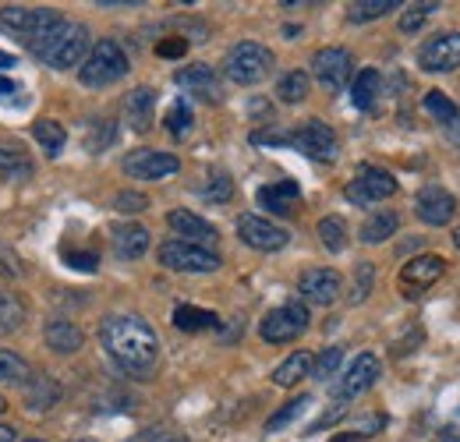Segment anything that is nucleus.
I'll return each instance as SVG.
<instances>
[{
    "label": "nucleus",
    "instance_id": "1",
    "mask_svg": "<svg viewBox=\"0 0 460 442\" xmlns=\"http://www.w3.org/2000/svg\"><path fill=\"white\" fill-rule=\"evenodd\" d=\"M100 343L131 379H149L160 365V336L142 315H107L100 323Z\"/></svg>",
    "mask_w": 460,
    "mask_h": 442
},
{
    "label": "nucleus",
    "instance_id": "2",
    "mask_svg": "<svg viewBox=\"0 0 460 442\" xmlns=\"http://www.w3.org/2000/svg\"><path fill=\"white\" fill-rule=\"evenodd\" d=\"M32 54L40 57L43 64L67 71V67H78L85 57H89V29L82 22H64L50 25L36 43H32Z\"/></svg>",
    "mask_w": 460,
    "mask_h": 442
},
{
    "label": "nucleus",
    "instance_id": "3",
    "mask_svg": "<svg viewBox=\"0 0 460 442\" xmlns=\"http://www.w3.org/2000/svg\"><path fill=\"white\" fill-rule=\"evenodd\" d=\"M124 75H128V54L117 40H100L78 67V78L89 89H107V85L120 82Z\"/></svg>",
    "mask_w": 460,
    "mask_h": 442
},
{
    "label": "nucleus",
    "instance_id": "4",
    "mask_svg": "<svg viewBox=\"0 0 460 442\" xmlns=\"http://www.w3.org/2000/svg\"><path fill=\"white\" fill-rule=\"evenodd\" d=\"M270 71H273V50L252 40L230 47V54L224 57V75L234 85H259Z\"/></svg>",
    "mask_w": 460,
    "mask_h": 442
},
{
    "label": "nucleus",
    "instance_id": "5",
    "mask_svg": "<svg viewBox=\"0 0 460 442\" xmlns=\"http://www.w3.org/2000/svg\"><path fill=\"white\" fill-rule=\"evenodd\" d=\"M290 135V149H297V153H305L308 160H315V164H333L337 156H341V142H337V131L326 124V120H305V124H297Z\"/></svg>",
    "mask_w": 460,
    "mask_h": 442
},
{
    "label": "nucleus",
    "instance_id": "6",
    "mask_svg": "<svg viewBox=\"0 0 460 442\" xmlns=\"http://www.w3.org/2000/svg\"><path fill=\"white\" fill-rule=\"evenodd\" d=\"M60 14L54 7H22V4H4L0 7V29L25 36L29 43H36L50 25H58Z\"/></svg>",
    "mask_w": 460,
    "mask_h": 442
},
{
    "label": "nucleus",
    "instance_id": "7",
    "mask_svg": "<svg viewBox=\"0 0 460 442\" xmlns=\"http://www.w3.org/2000/svg\"><path fill=\"white\" fill-rule=\"evenodd\" d=\"M344 195H347V202H354V206L365 209V206H376V202L397 195V181H394V173L383 170V166H361V170L347 181Z\"/></svg>",
    "mask_w": 460,
    "mask_h": 442
},
{
    "label": "nucleus",
    "instance_id": "8",
    "mask_svg": "<svg viewBox=\"0 0 460 442\" xmlns=\"http://www.w3.org/2000/svg\"><path fill=\"white\" fill-rule=\"evenodd\" d=\"M308 323H312L308 305L290 301V305H280V308L266 312V319L259 323V332H262L266 343H290V340H297L301 332L308 330Z\"/></svg>",
    "mask_w": 460,
    "mask_h": 442
},
{
    "label": "nucleus",
    "instance_id": "9",
    "mask_svg": "<svg viewBox=\"0 0 460 442\" xmlns=\"http://www.w3.org/2000/svg\"><path fill=\"white\" fill-rule=\"evenodd\" d=\"M160 262L173 273H217L220 270V255L213 248L188 244V241H167L160 248Z\"/></svg>",
    "mask_w": 460,
    "mask_h": 442
},
{
    "label": "nucleus",
    "instance_id": "10",
    "mask_svg": "<svg viewBox=\"0 0 460 442\" xmlns=\"http://www.w3.org/2000/svg\"><path fill=\"white\" fill-rule=\"evenodd\" d=\"M418 67L429 75H447L460 67V32H436L418 47Z\"/></svg>",
    "mask_w": 460,
    "mask_h": 442
},
{
    "label": "nucleus",
    "instance_id": "11",
    "mask_svg": "<svg viewBox=\"0 0 460 442\" xmlns=\"http://www.w3.org/2000/svg\"><path fill=\"white\" fill-rule=\"evenodd\" d=\"M312 75L326 93H341L354 75V57L344 47H323L312 57Z\"/></svg>",
    "mask_w": 460,
    "mask_h": 442
},
{
    "label": "nucleus",
    "instance_id": "12",
    "mask_svg": "<svg viewBox=\"0 0 460 442\" xmlns=\"http://www.w3.org/2000/svg\"><path fill=\"white\" fill-rule=\"evenodd\" d=\"M181 170V160L173 153H160V149H135L124 156V173L135 181H164Z\"/></svg>",
    "mask_w": 460,
    "mask_h": 442
},
{
    "label": "nucleus",
    "instance_id": "13",
    "mask_svg": "<svg viewBox=\"0 0 460 442\" xmlns=\"http://www.w3.org/2000/svg\"><path fill=\"white\" fill-rule=\"evenodd\" d=\"M237 237H241L248 248H255V252H280V248L290 244V234L284 226L262 220V217H255V213H244V217L237 220Z\"/></svg>",
    "mask_w": 460,
    "mask_h": 442
},
{
    "label": "nucleus",
    "instance_id": "14",
    "mask_svg": "<svg viewBox=\"0 0 460 442\" xmlns=\"http://www.w3.org/2000/svg\"><path fill=\"white\" fill-rule=\"evenodd\" d=\"M447 273V259L443 255H418L411 259L407 266L401 270V290L403 297H421V290H429L436 279H443Z\"/></svg>",
    "mask_w": 460,
    "mask_h": 442
},
{
    "label": "nucleus",
    "instance_id": "15",
    "mask_svg": "<svg viewBox=\"0 0 460 442\" xmlns=\"http://www.w3.org/2000/svg\"><path fill=\"white\" fill-rule=\"evenodd\" d=\"M383 376V365H379V358L376 354H358L350 365H347V372L341 376V383H337V396L341 400H354V396H361V393H368V389L376 386V379Z\"/></svg>",
    "mask_w": 460,
    "mask_h": 442
},
{
    "label": "nucleus",
    "instance_id": "16",
    "mask_svg": "<svg viewBox=\"0 0 460 442\" xmlns=\"http://www.w3.org/2000/svg\"><path fill=\"white\" fill-rule=\"evenodd\" d=\"M414 213L418 220L429 223V226H447L457 213V199L443 188V184H425L414 199Z\"/></svg>",
    "mask_w": 460,
    "mask_h": 442
},
{
    "label": "nucleus",
    "instance_id": "17",
    "mask_svg": "<svg viewBox=\"0 0 460 442\" xmlns=\"http://www.w3.org/2000/svg\"><path fill=\"white\" fill-rule=\"evenodd\" d=\"M297 290H301V297L308 305L326 308V305H333L341 297L344 279H341L337 270H308V273H301V279H297Z\"/></svg>",
    "mask_w": 460,
    "mask_h": 442
},
{
    "label": "nucleus",
    "instance_id": "18",
    "mask_svg": "<svg viewBox=\"0 0 460 442\" xmlns=\"http://www.w3.org/2000/svg\"><path fill=\"white\" fill-rule=\"evenodd\" d=\"M188 96H199L206 103H220L224 100V89H220V75L209 67V64H191V67H181L177 78H173Z\"/></svg>",
    "mask_w": 460,
    "mask_h": 442
},
{
    "label": "nucleus",
    "instance_id": "19",
    "mask_svg": "<svg viewBox=\"0 0 460 442\" xmlns=\"http://www.w3.org/2000/svg\"><path fill=\"white\" fill-rule=\"evenodd\" d=\"M167 226H171L181 241H188V244H202V248L213 244V241L220 237V230H217L213 223L202 220V217L191 213V209H171V213H167Z\"/></svg>",
    "mask_w": 460,
    "mask_h": 442
},
{
    "label": "nucleus",
    "instance_id": "20",
    "mask_svg": "<svg viewBox=\"0 0 460 442\" xmlns=\"http://www.w3.org/2000/svg\"><path fill=\"white\" fill-rule=\"evenodd\" d=\"M111 241H114V255L124 262H135L149 252V230L142 223H114Z\"/></svg>",
    "mask_w": 460,
    "mask_h": 442
},
{
    "label": "nucleus",
    "instance_id": "21",
    "mask_svg": "<svg viewBox=\"0 0 460 442\" xmlns=\"http://www.w3.org/2000/svg\"><path fill=\"white\" fill-rule=\"evenodd\" d=\"M297 199H301L297 181H277V184L259 188V206L270 209V213H277V217H290L294 206H297Z\"/></svg>",
    "mask_w": 460,
    "mask_h": 442
},
{
    "label": "nucleus",
    "instance_id": "22",
    "mask_svg": "<svg viewBox=\"0 0 460 442\" xmlns=\"http://www.w3.org/2000/svg\"><path fill=\"white\" fill-rule=\"evenodd\" d=\"M153 113H156V93L153 89H135V93H128V100H124V117H128V124H131V131H149L153 128Z\"/></svg>",
    "mask_w": 460,
    "mask_h": 442
},
{
    "label": "nucleus",
    "instance_id": "23",
    "mask_svg": "<svg viewBox=\"0 0 460 442\" xmlns=\"http://www.w3.org/2000/svg\"><path fill=\"white\" fill-rule=\"evenodd\" d=\"M43 340H47V347H50L54 354H75V350H82V343H85L82 330H78L71 319H54V323H47Z\"/></svg>",
    "mask_w": 460,
    "mask_h": 442
},
{
    "label": "nucleus",
    "instance_id": "24",
    "mask_svg": "<svg viewBox=\"0 0 460 442\" xmlns=\"http://www.w3.org/2000/svg\"><path fill=\"white\" fill-rule=\"evenodd\" d=\"M60 400V383L58 379H50V376H29L25 379V407L29 411H50V407H58Z\"/></svg>",
    "mask_w": 460,
    "mask_h": 442
},
{
    "label": "nucleus",
    "instance_id": "25",
    "mask_svg": "<svg viewBox=\"0 0 460 442\" xmlns=\"http://www.w3.org/2000/svg\"><path fill=\"white\" fill-rule=\"evenodd\" d=\"M379 93H383V75L376 67H365V71L354 75V82H350V103L358 110H372L376 100H379Z\"/></svg>",
    "mask_w": 460,
    "mask_h": 442
},
{
    "label": "nucleus",
    "instance_id": "26",
    "mask_svg": "<svg viewBox=\"0 0 460 442\" xmlns=\"http://www.w3.org/2000/svg\"><path fill=\"white\" fill-rule=\"evenodd\" d=\"M173 326L181 332H206L220 326V315L209 308H195V305H177L173 308Z\"/></svg>",
    "mask_w": 460,
    "mask_h": 442
},
{
    "label": "nucleus",
    "instance_id": "27",
    "mask_svg": "<svg viewBox=\"0 0 460 442\" xmlns=\"http://www.w3.org/2000/svg\"><path fill=\"white\" fill-rule=\"evenodd\" d=\"M397 230H401V217H397L394 209H379V213H372L368 220L361 223V241H365V244H383V241H390Z\"/></svg>",
    "mask_w": 460,
    "mask_h": 442
},
{
    "label": "nucleus",
    "instance_id": "28",
    "mask_svg": "<svg viewBox=\"0 0 460 442\" xmlns=\"http://www.w3.org/2000/svg\"><path fill=\"white\" fill-rule=\"evenodd\" d=\"M312 354L308 350H294L288 361H280L277 365V372H273V383L277 386H284V389H290V386H297L301 379H308V372H312Z\"/></svg>",
    "mask_w": 460,
    "mask_h": 442
},
{
    "label": "nucleus",
    "instance_id": "29",
    "mask_svg": "<svg viewBox=\"0 0 460 442\" xmlns=\"http://www.w3.org/2000/svg\"><path fill=\"white\" fill-rule=\"evenodd\" d=\"M32 173H36V166L22 149H4L0 146V177L4 181H29Z\"/></svg>",
    "mask_w": 460,
    "mask_h": 442
},
{
    "label": "nucleus",
    "instance_id": "30",
    "mask_svg": "<svg viewBox=\"0 0 460 442\" xmlns=\"http://www.w3.org/2000/svg\"><path fill=\"white\" fill-rule=\"evenodd\" d=\"M397 7H401L397 0H358V4L347 7V18H350L354 25H361V22H376V18H383V14L397 11Z\"/></svg>",
    "mask_w": 460,
    "mask_h": 442
},
{
    "label": "nucleus",
    "instance_id": "31",
    "mask_svg": "<svg viewBox=\"0 0 460 442\" xmlns=\"http://www.w3.org/2000/svg\"><path fill=\"white\" fill-rule=\"evenodd\" d=\"M277 96H280V103H301L308 96V71H301V67L288 71L277 82Z\"/></svg>",
    "mask_w": 460,
    "mask_h": 442
},
{
    "label": "nucleus",
    "instance_id": "32",
    "mask_svg": "<svg viewBox=\"0 0 460 442\" xmlns=\"http://www.w3.org/2000/svg\"><path fill=\"white\" fill-rule=\"evenodd\" d=\"M32 135H36V142L43 146V153H50V156H58L60 149H64V142H67V131H64L60 120H36Z\"/></svg>",
    "mask_w": 460,
    "mask_h": 442
},
{
    "label": "nucleus",
    "instance_id": "33",
    "mask_svg": "<svg viewBox=\"0 0 460 442\" xmlns=\"http://www.w3.org/2000/svg\"><path fill=\"white\" fill-rule=\"evenodd\" d=\"M319 241H323L326 252L341 255L347 248V223L341 220V217H323V220H319Z\"/></svg>",
    "mask_w": 460,
    "mask_h": 442
},
{
    "label": "nucleus",
    "instance_id": "34",
    "mask_svg": "<svg viewBox=\"0 0 460 442\" xmlns=\"http://www.w3.org/2000/svg\"><path fill=\"white\" fill-rule=\"evenodd\" d=\"M308 407H312V396H308V393H305V396H294V400H288V403H284V407H280V411H277V414L266 421V432L273 436V432L288 429L290 421H297V418H301Z\"/></svg>",
    "mask_w": 460,
    "mask_h": 442
},
{
    "label": "nucleus",
    "instance_id": "35",
    "mask_svg": "<svg viewBox=\"0 0 460 442\" xmlns=\"http://www.w3.org/2000/svg\"><path fill=\"white\" fill-rule=\"evenodd\" d=\"M425 110L432 113V117H436L439 124H447V128H450V124L457 120V113H460V110H457V103H454V100H450L447 93H439V89L425 93Z\"/></svg>",
    "mask_w": 460,
    "mask_h": 442
},
{
    "label": "nucleus",
    "instance_id": "36",
    "mask_svg": "<svg viewBox=\"0 0 460 442\" xmlns=\"http://www.w3.org/2000/svg\"><path fill=\"white\" fill-rule=\"evenodd\" d=\"M29 379V361L14 350H0V386L4 383H25Z\"/></svg>",
    "mask_w": 460,
    "mask_h": 442
},
{
    "label": "nucleus",
    "instance_id": "37",
    "mask_svg": "<svg viewBox=\"0 0 460 442\" xmlns=\"http://www.w3.org/2000/svg\"><path fill=\"white\" fill-rule=\"evenodd\" d=\"M341 361H344V347H326V350H323V354L312 361V376L326 383V379H333V376H337Z\"/></svg>",
    "mask_w": 460,
    "mask_h": 442
},
{
    "label": "nucleus",
    "instance_id": "38",
    "mask_svg": "<svg viewBox=\"0 0 460 442\" xmlns=\"http://www.w3.org/2000/svg\"><path fill=\"white\" fill-rule=\"evenodd\" d=\"M372 283H376V266L372 262H358L354 283H350V305H361L372 294Z\"/></svg>",
    "mask_w": 460,
    "mask_h": 442
},
{
    "label": "nucleus",
    "instance_id": "39",
    "mask_svg": "<svg viewBox=\"0 0 460 442\" xmlns=\"http://www.w3.org/2000/svg\"><path fill=\"white\" fill-rule=\"evenodd\" d=\"M191 124H195V113H191V107H188L184 100H177L171 110H167V131H171L173 138H184V135L191 131Z\"/></svg>",
    "mask_w": 460,
    "mask_h": 442
},
{
    "label": "nucleus",
    "instance_id": "40",
    "mask_svg": "<svg viewBox=\"0 0 460 442\" xmlns=\"http://www.w3.org/2000/svg\"><path fill=\"white\" fill-rule=\"evenodd\" d=\"M114 138H117L114 120H96V124L89 128V138H85V149H89V153H103L107 146H114Z\"/></svg>",
    "mask_w": 460,
    "mask_h": 442
},
{
    "label": "nucleus",
    "instance_id": "41",
    "mask_svg": "<svg viewBox=\"0 0 460 442\" xmlns=\"http://www.w3.org/2000/svg\"><path fill=\"white\" fill-rule=\"evenodd\" d=\"M25 319V308L22 301H14L11 294H0V332L4 330H18Z\"/></svg>",
    "mask_w": 460,
    "mask_h": 442
},
{
    "label": "nucleus",
    "instance_id": "42",
    "mask_svg": "<svg viewBox=\"0 0 460 442\" xmlns=\"http://www.w3.org/2000/svg\"><path fill=\"white\" fill-rule=\"evenodd\" d=\"M439 4H414V7H407L401 18V32H418L421 25H425V18L436 11Z\"/></svg>",
    "mask_w": 460,
    "mask_h": 442
},
{
    "label": "nucleus",
    "instance_id": "43",
    "mask_svg": "<svg viewBox=\"0 0 460 442\" xmlns=\"http://www.w3.org/2000/svg\"><path fill=\"white\" fill-rule=\"evenodd\" d=\"M202 195H206L209 202H230V195H234V181H230L227 173H217V177L202 188Z\"/></svg>",
    "mask_w": 460,
    "mask_h": 442
},
{
    "label": "nucleus",
    "instance_id": "44",
    "mask_svg": "<svg viewBox=\"0 0 460 442\" xmlns=\"http://www.w3.org/2000/svg\"><path fill=\"white\" fill-rule=\"evenodd\" d=\"M114 209H117V213L135 217V213L149 209V199H146V195H138V191H120V195L114 199Z\"/></svg>",
    "mask_w": 460,
    "mask_h": 442
},
{
    "label": "nucleus",
    "instance_id": "45",
    "mask_svg": "<svg viewBox=\"0 0 460 442\" xmlns=\"http://www.w3.org/2000/svg\"><path fill=\"white\" fill-rule=\"evenodd\" d=\"M64 262H67L71 270H78V273H96L100 255H96V252H64Z\"/></svg>",
    "mask_w": 460,
    "mask_h": 442
},
{
    "label": "nucleus",
    "instance_id": "46",
    "mask_svg": "<svg viewBox=\"0 0 460 442\" xmlns=\"http://www.w3.org/2000/svg\"><path fill=\"white\" fill-rule=\"evenodd\" d=\"M156 54L167 57V60H177V57L188 54V40H181V36H171V40H160V43H156Z\"/></svg>",
    "mask_w": 460,
    "mask_h": 442
},
{
    "label": "nucleus",
    "instance_id": "47",
    "mask_svg": "<svg viewBox=\"0 0 460 442\" xmlns=\"http://www.w3.org/2000/svg\"><path fill=\"white\" fill-rule=\"evenodd\" d=\"M344 414H347V407H344V403H333V411H326V414H323L319 421H312V425H308V436H315V432H323V429H330V425H337V421H341Z\"/></svg>",
    "mask_w": 460,
    "mask_h": 442
},
{
    "label": "nucleus",
    "instance_id": "48",
    "mask_svg": "<svg viewBox=\"0 0 460 442\" xmlns=\"http://www.w3.org/2000/svg\"><path fill=\"white\" fill-rule=\"evenodd\" d=\"M22 273H25V270H22L18 255H14V252H7V248H0V277L14 279V277H22Z\"/></svg>",
    "mask_w": 460,
    "mask_h": 442
},
{
    "label": "nucleus",
    "instance_id": "49",
    "mask_svg": "<svg viewBox=\"0 0 460 442\" xmlns=\"http://www.w3.org/2000/svg\"><path fill=\"white\" fill-rule=\"evenodd\" d=\"M439 442H460V407H457V414L443 425V436H439Z\"/></svg>",
    "mask_w": 460,
    "mask_h": 442
},
{
    "label": "nucleus",
    "instance_id": "50",
    "mask_svg": "<svg viewBox=\"0 0 460 442\" xmlns=\"http://www.w3.org/2000/svg\"><path fill=\"white\" fill-rule=\"evenodd\" d=\"M11 93H18V82L14 78H0V96H11Z\"/></svg>",
    "mask_w": 460,
    "mask_h": 442
},
{
    "label": "nucleus",
    "instance_id": "51",
    "mask_svg": "<svg viewBox=\"0 0 460 442\" xmlns=\"http://www.w3.org/2000/svg\"><path fill=\"white\" fill-rule=\"evenodd\" d=\"M368 436H361V432H344V436H337V439H330V442H365Z\"/></svg>",
    "mask_w": 460,
    "mask_h": 442
},
{
    "label": "nucleus",
    "instance_id": "52",
    "mask_svg": "<svg viewBox=\"0 0 460 442\" xmlns=\"http://www.w3.org/2000/svg\"><path fill=\"white\" fill-rule=\"evenodd\" d=\"M447 131H450V142H454V146L460 149V113H457V120H454V124H450Z\"/></svg>",
    "mask_w": 460,
    "mask_h": 442
},
{
    "label": "nucleus",
    "instance_id": "53",
    "mask_svg": "<svg viewBox=\"0 0 460 442\" xmlns=\"http://www.w3.org/2000/svg\"><path fill=\"white\" fill-rule=\"evenodd\" d=\"M0 442H18V436H14V429H7V425H0Z\"/></svg>",
    "mask_w": 460,
    "mask_h": 442
},
{
    "label": "nucleus",
    "instance_id": "54",
    "mask_svg": "<svg viewBox=\"0 0 460 442\" xmlns=\"http://www.w3.org/2000/svg\"><path fill=\"white\" fill-rule=\"evenodd\" d=\"M7 67H18V60L11 54H0V71H7Z\"/></svg>",
    "mask_w": 460,
    "mask_h": 442
},
{
    "label": "nucleus",
    "instance_id": "55",
    "mask_svg": "<svg viewBox=\"0 0 460 442\" xmlns=\"http://www.w3.org/2000/svg\"><path fill=\"white\" fill-rule=\"evenodd\" d=\"M156 442H188V439H181V436H167V439H156Z\"/></svg>",
    "mask_w": 460,
    "mask_h": 442
},
{
    "label": "nucleus",
    "instance_id": "56",
    "mask_svg": "<svg viewBox=\"0 0 460 442\" xmlns=\"http://www.w3.org/2000/svg\"><path fill=\"white\" fill-rule=\"evenodd\" d=\"M454 244H457V248H460V226H457V230H454Z\"/></svg>",
    "mask_w": 460,
    "mask_h": 442
},
{
    "label": "nucleus",
    "instance_id": "57",
    "mask_svg": "<svg viewBox=\"0 0 460 442\" xmlns=\"http://www.w3.org/2000/svg\"><path fill=\"white\" fill-rule=\"evenodd\" d=\"M4 411H7V400H4V396H0V414H4Z\"/></svg>",
    "mask_w": 460,
    "mask_h": 442
},
{
    "label": "nucleus",
    "instance_id": "58",
    "mask_svg": "<svg viewBox=\"0 0 460 442\" xmlns=\"http://www.w3.org/2000/svg\"><path fill=\"white\" fill-rule=\"evenodd\" d=\"M18 442H40V439H18Z\"/></svg>",
    "mask_w": 460,
    "mask_h": 442
},
{
    "label": "nucleus",
    "instance_id": "59",
    "mask_svg": "<svg viewBox=\"0 0 460 442\" xmlns=\"http://www.w3.org/2000/svg\"><path fill=\"white\" fill-rule=\"evenodd\" d=\"M135 442H153V439H135Z\"/></svg>",
    "mask_w": 460,
    "mask_h": 442
}]
</instances>
